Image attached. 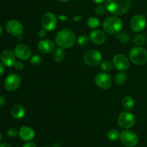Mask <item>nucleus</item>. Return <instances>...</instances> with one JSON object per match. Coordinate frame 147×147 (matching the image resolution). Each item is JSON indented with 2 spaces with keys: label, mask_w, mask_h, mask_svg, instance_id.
<instances>
[{
  "label": "nucleus",
  "mask_w": 147,
  "mask_h": 147,
  "mask_svg": "<svg viewBox=\"0 0 147 147\" xmlns=\"http://www.w3.org/2000/svg\"><path fill=\"white\" fill-rule=\"evenodd\" d=\"M120 139L123 145L127 147H134L139 142V139L136 134L132 131H124L121 134Z\"/></svg>",
  "instance_id": "obj_7"
},
{
  "label": "nucleus",
  "mask_w": 147,
  "mask_h": 147,
  "mask_svg": "<svg viewBox=\"0 0 147 147\" xmlns=\"http://www.w3.org/2000/svg\"><path fill=\"white\" fill-rule=\"evenodd\" d=\"M122 106L126 110H131L134 106V100L131 96H126L122 100Z\"/></svg>",
  "instance_id": "obj_21"
},
{
  "label": "nucleus",
  "mask_w": 147,
  "mask_h": 147,
  "mask_svg": "<svg viewBox=\"0 0 147 147\" xmlns=\"http://www.w3.org/2000/svg\"><path fill=\"white\" fill-rule=\"evenodd\" d=\"M42 62V58L40 55H34L32 57H31V60H30V63L32 65H39L40 63H41Z\"/></svg>",
  "instance_id": "obj_29"
},
{
  "label": "nucleus",
  "mask_w": 147,
  "mask_h": 147,
  "mask_svg": "<svg viewBox=\"0 0 147 147\" xmlns=\"http://www.w3.org/2000/svg\"><path fill=\"white\" fill-rule=\"evenodd\" d=\"M58 1H61V2H67V1H68L69 0H58Z\"/></svg>",
  "instance_id": "obj_43"
},
{
  "label": "nucleus",
  "mask_w": 147,
  "mask_h": 147,
  "mask_svg": "<svg viewBox=\"0 0 147 147\" xmlns=\"http://www.w3.org/2000/svg\"><path fill=\"white\" fill-rule=\"evenodd\" d=\"M58 18L60 19V20H63V21H65V20H67V17L65 15H61V14H60V15L58 16Z\"/></svg>",
  "instance_id": "obj_38"
},
{
  "label": "nucleus",
  "mask_w": 147,
  "mask_h": 147,
  "mask_svg": "<svg viewBox=\"0 0 147 147\" xmlns=\"http://www.w3.org/2000/svg\"><path fill=\"white\" fill-rule=\"evenodd\" d=\"M121 20L117 17H111L106 19L103 23V28L106 33L110 34H118L122 28Z\"/></svg>",
  "instance_id": "obj_3"
},
{
  "label": "nucleus",
  "mask_w": 147,
  "mask_h": 147,
  "mask_svg": "<svg viewBox=\"0 0 147 147\" xmlns=\"http://www.w3.org/2000/svg\"><path fill=\"white\" fill-rule=\"evenodd\" d=\"M53 147H60V144H55Z\"/></svg>",
  "instance_id": "obj_42"
},
{
  "label": "nucleus",
  "mask_w": 147,
  "mask_h": 147,
  "mask_svg": "<svg viewBox=\"0 0 147 147\" xmlns=\"http://www.w3.org/2000/svg\"><path fill=\"white\" fill-rule=\"evenodd\" d=\"M76 42V35L72 30L65 29L59 31L55 36V42L63 49L71 47Z\"/></svg>",
  "instance_id": "obj_2"
},
{
  "label": "nucleus",
  "mask_w": 147,
  "mask_h": 147,
  "mask_svg": "<svg viewBox=\"0 0 147 147\" xmlns=\"http://www.w3.org/2000/svg\"><path fill=\"white\" fill-rule=\"evenodd\" d=\"M112 67H113L112 63H111L109 60H103V61H102L101 63H100V68H101V70H103V71H110L112 69Z\"/></svg>",
  "instance_id": "obj_27"
},
{
  "label": "nucleus",
  "mask_w": 147,
  "mask_h": 147,
  "mask_svg": "<svg viewBox=\"0 0 147 147\" xmlns=\"http://www.w3.org/2000/svg\"><path fill=\"white\" fill-rule=\"evenodd\" d=\"M118 40L122 43H128L130 41V37L126 32H119L116 35Z\"/></svg>",
  "instance_id": "obj_24"
},
{
  "label": "nucleus",
  "mask_w": 147,
  "mask_h": 147,
  "mask_svg": "<svg viewBox=\"0 0 147 147\" xmlns=\"http://www.w3.org/2000/svg\"><path fill=\"white\" fill-rule=\"evenodd\" d=\"M0 147H11L9 144L7 143H3L0 144Z\"/></svg>",
  "instance_id": "obj_39"
},
{
  "label": "nucleus",
  "mask_w": 147,
  "mask_h": 147,
  "mask_svg": "<svg viewBox=\"0 0 147 147\" xmlns=\"http://www.w3.org/2000/svg\"><path fill=\"white\" fill-rule=\"evenodd\" d=\"M135 117L129 112H122L118 117V124L122 129H130L134 125Z\"/></svg>",
  "instance_id": "obj_6"
},
{
  "label": "nucleus",
  "mask_w": 147,
  "mask_h": 147,
  "mask_svg": "<svg viewBox=\"0 0 147 147\" xmlns=\"http://www.w3.org/2000/svg\"><path fill=\"white\" fill-rule=\"evenodd\" d=\"M106 8H105L102 5H99L95 9V13H96L97 15L98 16H101L103 14H104L106 13Z\"/></svg>",
  "instance_id": "obj_30"
},
{
  "label": "nucleus",
  "mask_w": 147,
  "mask_h": 147,
  "mask_svg": "<svg viewBox=\"0 0 147 147\" xmlns=\"http://www.w3.org/2000/svg\"><path fill=\"white\" fill-rule=\"evenodd\" d=\"M1 61L7 67L14 66L15 63V55L9 50H5L2 52L1 55Z\"/></svg>",
  "instance_id": "obj_15"
},
{
  "label": "nucleus",
  "mask_w": 147,
  "mask_h": 147,
  "mask_svg": "<svg viewBox=\"0 0 147 147\" xmlns=\"http://www.w3.org/2000/svg\"><path fill=\"white\" fill-rule=\"evenodd\" d=\"M4 73V67L1 63H0V76H2Z\"/></svg>",
  "instance_id": "obj_36"
},
{
  "label": "nucleus",
  "mask_w": 147,
  "mask_h": 147,
  "mask_svg": "<svg viewBox=\"0 0 147 147\" xmlns=\"http://www.w3.org/2000/svg\"><path fill=\"white\" fill-rule=\"evenodd\" d=\"M21 84V78L17 74H10L4 80V86L9 91H14L20 87Z\"/></svg>",
  "instance_id": "obj_9"
},
{
  "label": "nucleus",
  "mask_w": 147,
  "mask_h": 147,
  "mask_svg": "<svg viewBox=\"0 0 147 147\" xmlns=\"http://www.w3.org/2000/svg\"><path fill=\"white\" fill-rule=\"evenodd\" d=\"M7 133L9 136H10V137H14V136H15L17 134L18 131H17V130L15 128H10V129H9L7 130Z\"/></svg>",
  "instance_id": "obj_31"
},
{
  "label": "nucleus",
  "mask_w": 147,
  "mask_h": 147,
  "mask_svg": "<svg viewBox=\"0 0 147 147\" xmlns=\"http://www.w3.org/2000/svg\"><path fill=\"white\" fill-rule=\"evenodd\" d=\"M81 20H82L81 16H76V17H73V20L75 22H78Z\"/></svg>",
  "instance_id": "obj_37"
},
{
  "label": "nucleus",
  "mask_w": 147,
  "mask_h": 147,
  "mask_svg": "<svg viewBox=\"0 0 147 147\" xmlns=\"http://www.w3.org/2000/svg\"><path fill=\"white\" fill-rule=\"evenodd\" d=\"M129 58L134 64L144 65L147 62V52L142 47L136 46L129 52Z\"/></svg>",
  "instance_id": "obj_4"
},
{
  "label": "nucleus",
  "mask_w": 147,
  "mask_h": 147,
  "mask_svg": "<svg viewBox=\"0 0 147 147\" xmlns=\"http://www.w3.org/2000/svg\"><path fill=\"white\" fill-rule=\"evenodd\" d=\"M65 52L64 51L63 48H59L55 50L54 54H53V58L55 62L56 63H62L65 58Z\"/></svg>",
  "instance_id": "obj_20"
},
{
  "label": "nucleus",
  "mask_w": 147,
  "mask_h": 147,
  "mask_svg": "<svg viewBox=\"0 0 147 147\" xmlns=\"http://www.w3.org/2000/svg\"><path fill=\"white\" fill-rule=\"evenodd\" d=\"M146 24V20L144 16L142 14H136L132 18L131 21V27L136 32L142 31L145 28Z\"/></svg>",
  "instance_id": "obj_12"
},
{
  "label": "nucleus",
  "mask_w": 147,
  "mask_h": 147,
  "mask_svg": "<svg viewBox=\"0 0 147 147\" xmlns=\"http://www.w3.org/2000/svg\"><path fill=\"white\" fill-rule=\"evenodd\" d=\"M93 1H94L95 3H96V4H101V3H103L105 0H93Z\"/></svg>",
  "instance_id": "obj_40"
},
{
  "label": "nucleus",
  "mask_w": 147,
  "mask_h": 147,
  "mask_svg": "<svg viewBox=\"0 0 147 147\" xmlns=\"http://www.w3.org/2000/svg\"><path fill=\"white\" fill-rule=\"evenodd\" d=\"M146 41V38L144 35L143 34H139V35L136 36L134 40V42L136 45L137 46H141L145 44Z\"/></svg>",
  "instance_id": "obj_25"
},
{
  "label": "nucleus",
  "mask_w": 147,
  "mask_h": 147,
  "mask_svg": "<svg viewBox=\"0 0 147 147\" xmlns=\"http://www.w3.org/2000/svg\"><path fill=\"white\" fill-rule=\"evenodd\" d=\"M2 32H3V30H2V27H1V26L0 25V35H1V34H2Z\"/></svg>",
  "instance_id": "obj_41"
},
{
  "label": "nucleus",
  "mask_w": 147,
  "mask_h": 147,
  "mask_svg": "<svg viewBox=\"0 0 147 147\" xmlns=\"http://www.w3.org/2000/svg\"><path fill=\"white\" fill-rule=\"evenodd\" d=\"M4 103H5V98L3 96H0V107L4 106Z\"/></svg>",
  "instance_id": "obj_35"
},
{
  "label": "nucleus",
  "mask_w": 147,
  "mask_h": 147,
  "mask_svg": "<svg viewBox=\"0 0 147 147\" xmlns=\"http://www.w3.org/2000/svg\"><path fill=\"white\" fill-rule=\"evenodd\" d=\"M90 37L86 35H81L78 38L77 42L80 46H86L88 44Z\"/></svg>",
  "instance_id": "obj_28"
},
{
  "label": "nucleus",
  "mask_w": 147,
  "mask_h": 147,
  "mask_svg": "<svg viewBox=\"0 0 147 147\" xmlns=\"http://www.w3.org/2000/svg\"><path fill=\"white\" fill-rule=\"evenodd\" d=\"M90 40L96 45H101L106 41V34L100 30H96L90 34Z\"/></svg>",
  "instance_id": "obj_17"
},
{
  "label": "nucleus",
  "mask_w": 147,
  "mask_h": 147,
  "mask_svg": "<svg viewBox=\"0 0 147 147\" xmlns=\"http://www.w3.org/2000/svg\"><path fill=\"white\" fill-rule=\"evenodd\" d=\"M1 139H2V136H1V134H0V142H1Z\"/></svg>",
  "instance_id": "obj_44"
},
{
  "label": "nucleus",
  "mask_w": 147,
  "mask_h": 147,
  "mask_svg": "<svg viewBox=\"0 0 147 147\" xmlns=\"http://www.w3.org/2000/svg\"><path fill=\"white\" fill-rule=\"evenodd\" d=\"M121 134L119 133V131L116 129H112L110 130L107 133V137L111 141H117L120 139Z\"/></svg>",
  "instance_id": "obj_22"
},
{
  "label": "nucleus",
  "mask_w": 147,
  "mask_h": 147,
  "mask_svg": "<svg viewBox=\"0 0 147 147\" xmlns=\"http://www.w3.org/2000/svg\"><path fill=\"white\" fill-rule=\"evenodd\" d=\"M14 66V67H15L16 70H22V69H23V67H24V64H23L22 62L21 61H16Z\"/></svg>",
  "instance_id": "obj_32"
},
{
  "label": "nucleus",
  "mask_w": 147,
  "mask_h": 147,
  "mask_svg": "<svg viewBox=\"0 0 147 147\" xmlns=\"http://www.w3.org/2000/svg\"><path fill=\"white\" fill-rule=\"evenodd\" d=\"M46 36V30H40L38 32V37H40V38H44Z\"/></svg>",
  "instance_id": "obj_33"
},
{
  "label": "nucleus",
  "mask_w": 147,
  "mask_h": 147,
  "mask_svg": "<svg viewBox=\"0 0 147 147\" xmlns=\"http://www.w3.org/2000/svg\"><path fill=\"white\" fill-rule=\"evenodd\" d=\"M131 5L130 0H106V8L115 16L123 15L128 11Z\"/></svg>",
  "instance_id": "obj_1"
},
{
  "label": "nucleus",
  "mask_w": 147,
  "mask_h": 147,
  "mask_svg": "<svg viewBox=\"0 0 147 147\" xmlns=\"http://www.w3.org/2000/svg\"><path fill=\"white\" fill-rule=\"evenodd\" d=\"M20 138L22 140L28 142L34 137V131L32 128L28 126H22L19 132Z\"/></svg>",
  "instance_id": "obj_18"
},
{
  "label": "nucleus",
  "mask_w": 147,
  "mask_h": 147,
  "mask_svg": "<svg viewBox=\"0 0 147 147\" xmlns=\"http://www.w3.org/2000/svg\"><path fill=\"white\" fill-rule=\"evenodd\" d=\"M44 147H49V146H44Z\"/></svg>",
  "instance_id": "obj_45"
},
{
  "label": "nucleus",
  "mask_w": 147,
  "mask_h": 147,
  "mask_svg": "<svg viewBox=\"0 0 147 147\" xmlns=\"http://www.w3.org/2000/svg\"><path fill=\"white\" fill-rule=\"evenodd\" d=\"M96 84L103 89H108L111 86L112 78L108 73H99L95 78Z\"/></svg>",
  "instance_id": "obj_10"
},
{
  "label": "nucleus",
  "mask_w": 147,
  "mask_h": 147,
  "mask_svg": "<svg viewBox=\"0 0 147 147\" xmlns=\"http://www.w3.org/2000/svg\"><path fill=\"white\" fill-rule=\"evenodd\" d=\"M126 80V76L125 73H121L116 75L115 78V82L117 85H123Z\"/></svg>",
  "instance_id": "obj_26"
},
{
  "label": "nucleus",
  "mask_w": 147,
  "mask_h": 147,
  "mask_svg": "<svg viewBox=\"0 0 147 147\" xmlns=\"http://www.w3.org/2000/svg\"><path fill=\"white\" fill-rule=\"evenodd\" d=\"M11 114L14 119H20L24 117V114H25V110L22 106L16 105L11 108Z\"/></svg>",
  "instance_id": "obj_19"
},
{
  "label": "nucleus",
  "mask_w": 147,
  "mask_h": 147,
  "mask_svg": "<svg viewBox=\"0 0 147 147\" xmlns=\"http://www.w3.org/2000/svg\"><path fill=\"white\" fill-rule=\"evenodd\" d=\"M113 63L115 67L120 71H125L129 67V61L123 54H117L113 58Z\"/></svg>",
  "instance_id": "obj_11"
},
{
  "label": "nucleus",
  "mask_w": 147,
  "mask_h": 147,
  "mask_svg": "<svg viewBox=\"0 0 147 147\" xmlns=\"http://www.w3.org/2000/svg\"><path fill=\"white\" fill-rule=\"evenodd\" d=\"M41 22L44 30L46 31H52L57 26V17L53 13L47 12L43 15Z\"/></svg>",
  "instance_id": "obj_8"
},
{
  "label": "nucleus",
  "mask_w": 147,
  "mask_h": 147,
  "mask_svg": "<svg viewBox=\"0 0 147 147\" xmlns=\"http://www.w3.org/2000/svg\"><path fill=\"white\" fill-rule=\"evenodd\" d=\"M14 55L22 60H27L31 56V50L30 47L24 44L17 45L14 47Z\"/></svg>",
  "instance_id": "obj_14"
},
{
  "label": "nucleus",
  "mask_w": 147,
  "mask_h": 147,
  "mask_svg": "<svg viewBox=\"0 0 147 147\" xmlns=\"http://www.w3.org/2000/svg\"><path fill=\"white\" fill-rule=\"evenodd\" d=\"M22 147H37L36 145L34 144L32 142H28V143H26L25 144H24V146Z\"/></svg>",
  "instance_id": "obj_34"
},
{
  "label": "nucleus",
  "mask_w": 147,
  "mask_h": 147,
  "mask_svg": "<svg viewBox=\"0 0 147 147\" xmlns=\"http://www.w3.org/2000/svg\"><path fill=\"white\" fill-rule=\"evenodd\" d=\"M6 30L13 36H20L23 32V26L17 20H10L6 24Z\"/></svg>",
  "instance_id": "obj_13"
},
{
  "label": "nucleus",
  "mask_w": 147,
  "mask_h": 147,
  "mask_svg": "<svg viewBox=\"0 0 147 147\" xmlns=\"http://www.w3.org/2000/svg\"><path fill=\"white\" fill-rule=\"evenodd\" d=\"M84 62L89 66L98 65L102 62V55L100 52L96 50L88 51L84 55Z\"/></svg>",
  "instance_id": "obj_5"
},
{
  "label": "nucleus",
  "mask_w": 147,
  "mask_h": 147,
  "mask_svg": "<svg viewBox=\"0 0 147 147\" xmlns=\"http://www.w3.org/2000/svg\"><path fill=\"white\" fill-rule=\"evenodd\" d=\"M37 49L42 53H50L55 49V45L52 40H42L37 44Z\"/></svg>",
  "instance_id": "obj_16"
},
{
  "label": "nucleus",
  "mask_w": 147,
  "mask_h": 147,
  "mask_svg": "<svg viewBox=\"0 0 147 147\" xmlns=\"http://www.w3.org/2000/svg\"><path fill=\"white\" fill-rule=\"evenodd\" d=\"M87 24L90 28H97L100 25V20L96 17H90L87 20Z\"/></svg>",
  "instance_id": "obj_23"
}]
</instances>
